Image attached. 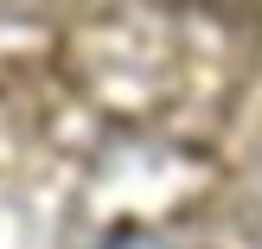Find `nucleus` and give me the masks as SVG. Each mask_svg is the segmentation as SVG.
Listing matches in <instances>:
<instances>
[{"label":"nucleus","mask_w":262,"mask_h":249,"mask_svg":"<svg viewBox=\"0 0 262 249\" xmlns=\"http://www.w3.org/2000/svg\"><path fill=\"white\" fill-rule=\"evenodd\" d=\"M109 249H160V243H154V237L147 243H141V237H122V243H109Z\"/></svg>","instance_id":"1"}]
</instances>
